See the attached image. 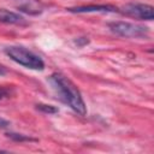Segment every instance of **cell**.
<instances>
[{
  "label": "cell",
  "mask_w": 154,
  "mask_h": 154,
  "mask_svg": "<svg viewBox=\"0 0 154 154\" xmlns=\"http://www.w3.org/2000/svg\"><path fill=\"white\" fill-rule=\"evenodd\" d=\"M7 73V69L4 65H0V76H4Z\"/></svg>",
  "instance_id": "4fadbf2b"
},
{
  "label": "cell",
  "mask_w": 154,
  "mask_h": 154,
  "mask_svg": "<svg viewBox=\"0 0 154 154\" xmlns=\"http://www.w3.org/2000/svg\"><path fill=\"white\" fill-rule=\"evenodd\" d=\"M5 53L7 57L11 58V60L26 69L36 70V71H42L45 69V61L42 60V58L35 54L34 52L26 49L25 47L10 46L5 48Z\"/></svg>",
  "instance_id": "7a4b0ae2"
},
{
  "label": "cell",
  "mask_w": 154,
  "mask_h": 154,
  "mask_svg": "<svg viewBox=\"0 0 154 154\" xmlns=\"http://www.w3.org/2000/svg\"><path fill=\"white\" fill-rule=\"evenodd\" d=\"M123 14L140 19V20H153L154 19V8L150 5L147 4H140V2H131L126 4L122 7L120 11Z\"/></svg>",
  "instance_id": "277c9868"
},
{
  "label": "cell",
  "mask_w": 154,
  "mask_h": 154,
  "mask_svg": "<svg viewBox=\"0 0 154 154\" xmlns=\"http://www.w3.org/2000/svg\"><path fill=\"white\" fill-rule=\"evenodd\" d=\"M12 94H13V89H12L11 87L0 85V100L8 99V97H11Z\"/></svg>",
  "instance_id": "30bf717a"
},
{
  "label": "cell",
  "mask_w": 154,
  "mask_h": 154,
  "mask_svg": "<svg viewBox=\"0 0 154 154\" xmlns=\"http://www.w3.org/2000/svg\"><path fill=\"white\" fill-rule=\"evenodd\" d=\"M36 109L42 112V113H47V114H54L58 112V108L53 105H47V103H37L36 106Z\"/></svg>",
  "instance_id": "ba28073f"
},
{
  "label": "cell",
  "mask_w": 154,
  "mask_h": 154,
  "mask_svg": "<svg viewBox=\"0 0 154 154\" xmlns=\"http://www.w3.org/2000/svg\"><path fill=\"white\" fill-rule=\"evenodd\" d=\"M72 13H89V12H118V8L112 5H85L66 8Z\"/></svg>",
  "instance_id": "5b68a950"
},
{
  "label": "cell",
  "mask_w": 154,
  "mask_h": 154,
  "mask_svg": "<svg viewBox=\"0 0 154 154\" xmlns=\"http://www.w3.org/2000/svg\"><path fill=\"white\" fill-rule=\"evenodd\" d=\"M0 22L13 25H26V20L22 16L5 8H0Z\"/></svg>",
  "instance_id": "8992f818"
},
{
  "label": "cell",
  "mask_w": 154,
  "mask_h": 154,
  "mask_svg": "<svg viewBox=\"0 0 154 154\" xmlns=\"http://www.w3.org/2000/svg\"><path fill=\"white\" fill-rule=\"evenodd\" d=\"M108 29L123 37H132V38H144L149 35V30L147 26L129 23V22H112L108 23Z\"/></svg>",
  "instance_id": "3957f363"
},
{
  "label": "cell",
  "mask_w": 154,
  "mask_h": 154,
  "mask_svg": "<svg viewBox=\"0 0 154 154\" xmlns=\"http://www.w3.org/2000/svg\"><path fill=\"white\" fill-rule=\"evenodd\" d=\"M10 125H11V123H10L8 120H6V119H4V118L0 117V128H1V129H6V128H8Z\"/></svg>",
  "instance_id": "7c38bea8"
},
{
  "label": "cell",
  "mask_w": 154,
  "mask_h": 154,
  "mask_svg": "<svg viewBox=\"0 0 154 154\" xmlns=\"http://www.w3.org/2000/svg\"><path fill=\"white\" fill-rule=\"evenodd\" d=\"M6 136L8 138H11L12 141H16V142H34V141H36V138H32L28 135L16 134V132H8V134H6Z\"/></svg>",
  "instance_id": "52a82bcc"
},
{
  "label": "cell",
  "mask_w": 154,
  "mask_h": 154,
  "mask_svg": "<svg viewBox=\"0 0 154 154\" xmlns=\"http://www.w3.org/2000/svg\"><path fill=\"white\" fill-rule=\"evenodd\" d=\"M89 42V40L87 38V37H79V38H77L76 41H75V43L77 45V46H83V45H87Z\"/></svg>",
  "instance_id": "8fae6325"
},
{
  "label": "cell",
  "mask_w": 154,
  "mask_h": 154,
  "mask_svg": "<svg viewBox=\"0 0 154 154\" xmlns=\"http://www.w3.org/2000/svg\"><path fill=\"white\" fill-rule=\"evenodd\" d=\"M19 11L22 12H25V13H29V14H38L41 12V10L38 7H35V6H31L29 4H25V5H22L18 7Z\"/></svg>",
  "instance_id": "9c48e42d"
},
{
  "label": "cell",
  "mask_w": 154,
  "mask_h": 154,
  "mask_svg": "<svg viewBox=\"0 0 154 154\" xmlns=\"http://www.w3.org/2000/svg\"><path fill=\"white\" fill-rule=\"evenodd\" d=\"M48 81L53 87L54 91L57 93L58 97L65 105H67L73 112L79 116L87 114V107L83 101V97L76 84L70 78H67L60 72H54L51 75Z\"/></svg>",
  "instance_id": "6da1fadb"
}]
</instances>
